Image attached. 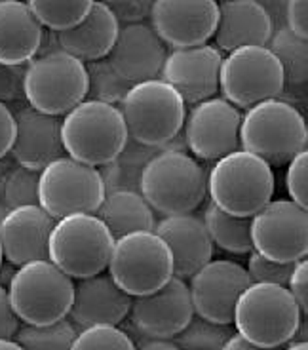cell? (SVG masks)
Masks as SVG:
<instances>
[{"instance_id": "4dcf8cb0", "label": "cell", "mask_w": 308, "mask_h": 350, "mask_svg": "<svg viewBox=\"0 0 308 350\" xmlns=\"http://www.w3.org/2000/svg\"><path fill=\"white\" fill-rule=\"evenodd\" d=\"M79 327L69 316L53 320L48 324H25L21 322L16 332V339L21 349L31 350H63L71 349Z\"/></svg>"}, {"instance_id": "f1b7e54d", "label": "cell", "mask_w": 308, "mask_h": 350, "mask_svg": "<svg viewBox=\"0 0 308 350\" xmlns=\"http://www.w3.org/2000/svg\"><path fill=\"white\" fill-rule=\"evenodd\" d=\"M204 223L212 237L213 244L221 250L234 255H246L253 250L251 234H249V219L242 215H232L229 211L221 210L213 202H208L202 213Z\"/></svg>"}, {"instance_id": "2e32d148", "label": "cell", "mask_w": 308, "mask_h": 350, "mask_svg": "<svg viewBox=\"0 0 308 350\" xmlns=\"http://www.w3.org/2000/svg\"><path fill=\"white\" fill-rule=\"evenodd\" d=\"M193 314L194 308L188 284L173 274L158 289L132 297L128 318L132 329L139 335L173 339L193 318Z\"/></svg>"}, {"instance_id": "5b68a950", "label": "cell", "mask_w": 308, "mask_h": 350, "mask_svg": "<svg viewBox=\"0 0 308 350\" xmlns=\"http://www.w3.org/2000/svg\"><path fill=\"white\" fill-rule=\"evenodd\" d=\"M126 139L128 128L116 105L86 97L63 114V149L79 162L103 166L120 152Z\"/></svg>"}, {"instance_id": "f6af8a7d", "label": "cell", "mask_w": 308, "mask_h": 350, "mask_svg": "<svg viewBox=\"0 0 308 350\" xmlns=\"http://www.w3.org/2000/svg\"><path fill=\"white\" fill-rule=\"evenodd\" d=\"M141 339L135 342V347L141 350H177V342L169 337H154V335H139Z\"/></svg>"}, {"instance_id": "5bb4252c", "label": "cell", "mask_w": 308, "mask_h": 350, "mask_svg": "<svg viewBox=\"0 0 308 350\" xmlns=\"http://www.w3.org/2000/svg\"><path fill=\"white\" fill-rule=\"evenodd\" d=\"M242 111L225 97H208L191 105L183 122V139L194 158L213 162L240 149Z\"/></svg>"}, {"instance_id": "f35d334b", "label": "cell", "mask_w": 308, "mask_h": 350, "mask_svg": "<svg viewBox=\"0 0 308 350\" xmlns=\"http://www.w3.org/2000/svg\"><path fill=\"white\" fill-rule=\"evenodd\" d=\"M118 19V23L147 21L154 0H101Z\"/></svg>"}, {"instance_id": "cb8c5ba5", "label": "cell", "mask_w": 308, "mask_h": 350, "mask_svg": "<svg viewBox=\"0 0 308 350\" xmlns=\"http://www.w3.org/2000/svg\"><path fill=\"white\" fill-rule=\"evenodd\" d=\"M120 23L101 0H94L88 14L79 23L52 31L53 46L72 53L80 62H94L107 57L118 35Z\"/></svg>"}, {"instance_id": "1f68e13d", "label": "cell", "mask_w": 308, "mask_h": 350, "mask_svg": "<svg viewBox=\"0 0 308 350\" xmlns=\"http://www.w3.org/2000/svg\"><path fill=\"white\" fill-rule=\"evenodd\" d=\"M86 75H88V99L111 103V105H120L122 99L132 88V82L124 79L122 75L116 70L109 57L86 62Z\"/></svg>"}, {"instance_id": "ac0fdd59", "label": "cell", "mask_w": 308, "mask_h": 350, "mask_svg": "<svg viewBox=\"0 0 308 350\" xmlns=\"http://www.w3.org/2000/svg\"><path fill=\"white\" fill-rule=\"evenodd\" d=\"M219 18L217 0H154L150 25L169 48L206 44Z\"/></svg>"}, {"instance_id": "7dc6e473", "label": "cell", "mask_w": 308, "mask_h": 350, "mask_svg": "<svg viewBox=\"0 0 308 350\" xmlns=\"http://www.w3.org/2000/svg\"><path fill=\"white\" fill-rule=\"evenodd\" d=\"M16 265L10 261H4L0 262V286H4V288H8L10 280H12V276H14V272H16Z\"/></svg>"}, {"instance_id": "681fc988", "label": "cell", "mask_w": 308, "mask_h": 350, "mask_svg": "<svg viewBox=\"0 0 308 350\" xmlns=\"http://www.w3.org/2000/svg\"><path fill=\"white\" fill-rule=\"evenodd\" d=\"M8 206H6V202H4V198L0 196V223H2V219L6 217V213H8Z\"/></svg>"}, {"instance_id": "277c9868", "label": "cell", "mask_w": 308, "mask_h": 350, "mask_svg": "<svg viewBox=\"0 0 308 350\" xmlns=\"http://www.w3.org/2000/svg\"><path fill=\"white\" fill-rule=\"evenodd\" d=\"M206 189L210 202L232 215L251 217L274 194L272 166L246 149L213 160Z\"/></svg>"}, {"instance_id": "7402d4cb", "label": "cell", "mask_w": 308, "mask_h": 350, "mask_svg": "<svg viewBox=\"0 0 308 350\" xmlns=\"http://www.w3.org/2000/svg\"><path fill=\"white\" fill-rule=\"evenodd\" d=\"M154 232L167 244L173 257V274L183 280H188L215 252L204 219L193 211L164 215L156 221Z\"/></svg>"}, {"instance_id": "ffe728a7", "label": "cell", "mask_w": 308, "mask_h": 350, "mask_svg": "<svg viewBox=\"0 0 308 350\" xmlns=\"http://www.w3.org/2000/svg\"><path fill=\"white\" fill-rule=\"evenodd\" d=\"M53 225L55 219L40 204H25L8 210L0 223L4 259L16 267L35 259H46Z\"/></svg>"}, {"instance_id": "8fae6325", "label": "cell", "mask_w": 308, "mask_h": 350, "mask_svg": "<svg viewBox=\"0 0 308 350\" xmlns=\"http://www.w3.org/2000/svg\"><path fill=\"white\" fill-rule=\"evenodd\" d=\"M285 88L283 70L268 46L247 44L223 57L219 92L238 109H247L263 99L278 97Z\"/></svg>"}, {"instance_id": "9c48e42d", "label": "cell", "mask_w": 308, "mask_h": 350, "mask_svg": "<svg viewBox=\"0 0 308 350\" xmlns=\"http://www.w3.org/2000/svg\"><path fill=\"white\" fill-rule=\"evenodd\" d=\"M86 65L72 53L53 48L25 65L23 96L29 105L42 113L63 116L86 99Z\"/></svg>"}, {"instance_id": "d6a6232c", "label": "cell", "mask_w": 308, "mask_h": 350, "mask_svg": "<svg viewBox=\"0 0 308 350\" xmlns=\"http://www.w3.org/2000/svg\"><path fill=\"white\" fill-rule=\"evenodd\" d=\"M27 6L50 31H61L79 23L88 14L94 0H25Z\"/></svg>"}, {"instance_id": "f546056e", "label": "cell", "mask_w": 308, "mask_h": 350, "mask_svg": "<svg viewBox=\"0 0 308 350\" xmlns=\"http://www.w3.org/2000/svg\"><path fill=\"white\" fill-rule=\"evenodd\" d=\"M266 46L282 65L285 84L291 86L307 84L308 44L305 38L291 33L288 25H280L278 29H274Z\"/></svg>"}, {"instance_id": "b9f144b4", "label": "cell", "mask_w": 308, "mask_h": 350, "mask_svg": "<svg viewBox=\"0 0 308 350\" xmlns=\"http://www.w3.org/2000/svg\"><path fill=\"white\" fill-rule=\"evenodd\" d=\"M285 14V25L290 27L291 33L300 38H308V0H285L283 6Z\"/></svg>"}, {"instance_id": "9a60e30c", "label": "cell", "mask_w": 308, "mask_h": 350, "mask_svg": "<svg viewBox=\"0 0 308 350\" xmlns=\"http://www.w3.org/2000/svg\"><path fill=\"white\" fill-rule=\"evenodd\" d=\"M251 284L246 267L230 259H210L188 278L194 314L232 324L238 295Z\"/></svg>"}, {"instance_id": "4316f807", "label": "cell", "mask_w": 308, "mask_h": 350, "mask_svg": "<svg viewBox=\"0 0 308 350\" xmlns=\"http://www.w3.org/2000/svg\"><path fill=\"white\" fill-rule=\"evenodd\" d=\"M96 215L105 223L115 238L132 230H154L156 217L149 202L139 191L118 189L109 191L96 210Z\"/></svg>"}, {"instance_id": "484cf974", "label": "cell", "mask_w": 308, "mask_h": 350, "mask_svg": "<svg viewBox=\"0 0 308 350\" xmlns=\"http://www.w3.org/2000/svg\"><path fill=\"white\" fill-rule=\"evenodd\" d=\"M44 33L25 0H0V63L31 62L42 50Z\"/></svg>"}, {"instance_id": "7a4b0ae2", "label": "cell", "mask_w": 308, "mask_h": 350, "mask_svg": "<svg viewBox=\"0 0 308 350\" xmlns=\"http://www.w3.org/2000/svg\"><path fill=\"white\" fill-rule=\"evenodd\" d=\"M307 145V120L290 101L270 97L247 107L242 114L240 147L261 157L270 166H285Z\"/></svg>"}, {"instance_id": "4fadbf2b", "label": "cell", "mask_w": 308, "mask_h": 350, "mask_svg": "<svg viewBox=\"0 0 308 350\" xmlns=\"http://www.w3.org/2000/svg\"><path fill=\"white\" fill-rule=\"evenodd\" d=\"M249 234L253 250L268 259L295 262L308 254L307 208L291 198L264 204L249 219Z\"/></svg>"}, {"instance_id": "3957f363", "label": "cell", "mask_w": 308, "mask_h": 350, "mask_svg": "<svg viewBox=\"0 0 308 350\" xmlns=\"http://www.w3.org/2000/svg\"><path fill=\"white\" fill-rule=\"evenodd\" d=\"M300 320V308L288 286L251 282L236 299L232 324L255 349L282 347L293 337Z\"/></svg>"}, {"instance_id": "30bf717a", "label": "cell", "mask_w": 308, "mask_h": 350, "mask_svg": "<svg viewBox=\"0 0 308 350\" xmlns=\"http://www.w3.org/2000/svg\"><path fill=\"white\" fill-rule=\"evenodd\" d=\"M107 272L132 297L145 295L173 276V257L154 230H132L115 238Z\"/></svg>"}, {"instance_id": "d6986e66", "label": "cell", "mask_w": 308, "mask_h": 350, "mask_svg": "<svg viewBox=\"0 0 308 350\" xmlns=\"http://www.w3.org/2000/svg\"><path fill=\"white\" fill-rule=\"evenodd\" d=\"M167 46L147 21L124 23L109 52V62L132 84L158 79L166 62Z\"/></svg>"}, {"instance_id": "6da1fadb", "label": "cell", "mask_w": 308, "mask_h": 350, "mask_svg": "<svg viewBox=\"0 0 308 350\" xmlns=\"http://www.w3.org/2000/svg\"><path fill=\"white\" fill-rule=\"evenodd\" d=\"M206 167L186 150L169 143L147 162L141 174L139 193L162 215L198 210L208 198Z\"/></svg>"}, {"instance_id": "83f0119b", "label": "cell", "mask_w": 308, "mask_h": 350, "mask_svg": "<svg viewBox=\"0 0 308 350\" xmlns=\"http://www.w3.org/2000/svg\"><path fill=\"white\" fill-rule=\"evenodd\" d=\"M164 147L145 145L141 141L133 139V137L128 135V139L124 143L120 152L111 162L99 166V174H101V179H103V185H105V193L118 191V189L139 191L141 174L145 166H147V162Z\"/></svg>"}, {"instance_id": "ee69618b", "label": "cell", "mask_w": 308, "mask_h": 350, "mask_svg": "<svg viewBox=\"0 0 308 350\" xmlns=\"http://www.w3.org/2000/svg\"><path fill=\"white\" fill-rule=\"evenodd\" d=\"M16 137V118L6 103L0 101V158L10 154L12 143Z\"/></svg>"}, {"instance_id": "d590c367", "label": "cell", "mask_w": 308, "mask_h": 350, "mask_svg": "<svg viewBox=\"0 0 308 350\" xmlns=\"http://www.w3.org/2000/svg\"><path fill=\"white\" fill-rule=\"evenodd\" d=\"M71 349H135L130 333L116 324H92L80 327Z\"/></svg>"}, {"instance_id": "52a82bcc", "label": "cell", "mask_w": 308, "mask_h": 350, "mask_svg": "<svg viewBox=\"0 0 308 350\" xmlns=\"http://www.w3.org/2000/svg\"><path fill=\"white\" fill-rule=\"evenodd\" d=\"M115 237L96 213L79 211L55 219L48 259L72 280L107 271Z\"/></svg>"}, {"instance_id": "74e56055", "label": "cell", "mask_w": 308, "mask_h": 350, "mask_svg": "<svg viewBox=\"0 0 308 350\" xmlns=\"http://www.w3.org/2000/svg\"><path fill=\"white\" fill-rule=\"evenodd\" d=\"M285 189L290 198L300 208L308 206V149L299 150L288 162L285 174Z\"/></svg>"}, {"instance_id": "ab89813d", "label": "cell", "mask_w": 308, "mask_h": 350, "mask_svg": "<svg viewBox=\"0 0 308 350\" xmlns=\"http://www.w3.org/2000/svg\"><path fill=\"white\" fill-rule=\"evenodd\" d=\"M27 65V63H25ZM25 65L0 63V101H14L23 94V72Z\"/></svg>"}, {"instance_id": "c3c4849f", "label": "cell", "mask_w": 308, "mask_h": 350, "mask_svg": "<svg viewBox=\"0 0 308 350\" xmlns=\"http://www.w3.org/2000/svg\"><path fill=\"white\" fill-rule=\"evenodd\" d=\"M0 349H21L16 337H0Z\"/></svg>"}, {"instance_id": "7bdbcfd3", "label": "cell", "mask_w": 308, "mask_h": 350, "mask_svg": "<svg viewBox=\"0 0 308 350\" xmlns=\"http://www.w3.org/2000/svg\"><path fill=\"white\" fill-rule=\"evenodd\" d=\"M19 324L21 322L10 303L8 288L0 286V337H16Z\"/></svg>"}, {"instance_id": "f907efd6", "label": "cell", "mask_w": 308, "mask_h": 350, "mask_svg": "<svg viewBox=\"0 0 308 350\" xmlns=\"http://www.w3.org/2000/svg\"><path fill=\"white\" fill-rule=\"evenodd\" d=\"M4 261V254H2V244H0V262Z\"/></svg>"}, {"instance_id": "7c38bea8", "label": "cell", "mask_w": 308, "mask_h": 350, "mask_svg": "<svg viewBox=\"0 0 308 350\" xmlns=\"http://www.w3.org/2000/svg\"><path fill=\"white\" fill-rule=\"evenodd\" d=\"M103 196L105 185L99 167L61 154L40 170L38 204L53 219L79 211L96 213Z\"/></svg>"}, {"instance_id": "e575fe53", "label": "cell", "mask_w": 308, "mask_h": 350, "mask_svg": "<svg viewBox=\"0 0 308 350\" xmlns=\"http://www.w3.org/2000/svg\"><path fill=\"white\" fill-rule=\"evenodd\" d=\"M38 177H40V170H33L14 162L2 187V198L10 210L25 204H38Z\"/></svg>"}, {"instance_id": "44dd1931", "label": "cell", "mask_w": 308, "mask_h": 350, "mask_svg": "<svg viewBox=\"0 0 308 350\" xmlns=\"http://www.w3.org/2000/svg\"><path fill=\"white\" fill-rule=\"evenodd\" d=\"M132 306V295L126 293L109 272L76 278L69 318L76 327L92 324H122Z\"/></svg>"}, {"instance_id": "836d02e7", "label": "cell", "mask_w": 308, "mask_h": 350, "mask_svg": "<svg viewBox=\"0 0 308 350\" xmlns=\"http://www.w3.org/2000/svg\"><path fill=\"white\" fill-rule=\"evenodd\" d=\"M234 332L230 324H219L206 320L202 316L193 314V318L186 322V325L173 337L179 349H213L221 350L223 342Z\"/></svg>"}, {"instance_id": "d4e9b609", "label": "cell", "mask_w": 308, "mask_h": 350, "mask_svg": "<svg viewBox=\"0 0 308 350\" xmlns=\"http://www.w3.org/2000/svg\"><path fill=\"white\" fill-rule=\"evenodd\" d=\"M274 31V21L259 0L219 2L215 27V46L221 52H232L240 46H266Z\"/></svg>"}, {"instance_id": "bcb514c9", "label": "cell", "mask_w": 308, "mask_h": 350, "mask_svg": "<svg viewBox=\"0 0 308 350\" xmlns=\"http://www.w3.org/2000/svg\"><path fill=\"white\" fill-rule=\"evenodd\" d=\"M255 349V345L251 341H247L242 333H238L236 329L230 333V337L223 342V350H249Z\"/></svg>"}, {"instance_id": "8992f818", "label": "cell", "mask_w": 308, "mask_h": 350, "mask_svg": "<svg viewBox=\"0 0 308 350\" xmlns=\"http://www.w3.org/2000/svg\"><path fill=\"white\" fill-rule=\"evenodd\" d=\"M128 135L145 145L164 147L183 130L186 103L162 79L135 82L118 105Z\"/></svg>"}, {"instance_id": "816d5d0a", "label": "cell", "mask_w": 308, "mask_h": 350, "mask_svg": "<svg viewBox=\"0 0 308 350\" xmlns=\"http://www.w3.org/2000/svg\"><path fill=\"white\" fill-rule=\"evenodd\" d=\"M217 2H225V0H217Z\"/></svg>"}, {"instance_id": "603a6c76", "label": "cell", "mask_w": 308, "mask_h": 350, "mask_svg": "<svg viewBox=\"0 0 308 350\" xmlns=\"http://www.w3.org/2000/svg\"><path fill=\"white\" fill-rule=\"evenodd\" d=\"M14 118L16 137L10 149L14 162L33 170H42L48 162L65 152L59 116L27 105L16 111Z\"/></svg>"}, {"instance_id": "60d3db41", "label": "cell", "mask_w": 308, "mask_h": 350, "mask_svg": "<svg viewBox=\"0 0 308 350\" xmlns=\"http://www.w3.org/2000/svg\"><path fill=\"white\" fill-rule=\"evenodd\" d=\"M288 289L293 295V299L297 301L300 312L307 314L308 312V261L307 257H303L299 261L293 262L291 269L290 280H288Z\"/></svg>"}, {"instance_id": "e0dca14e", "label": "cell", "mask_w": 308, "mask_h": 350, "mask_svg": "<svg viewBox=\"0 0 308 350\" xmlns=\"http://www.w3.org/2000/svg\"><path fill=\"white\" fill-rule=\"evenodd\" d=\"M221 62L223 52L215 44L171 48L158 79L176 88L186 105H194L219 92Z\"/></svg>"}, {"instance_id": "8d00e7d4", "label": "cell", "mask_w": 308, "mask_h": 350, "mask_svg": "<svg viewBox=\"0 0 308 350\" xmlns=\"http://www.w3.org/2000/svg\"><path fill=\"white\" fill-rule=\"evenodd\" d=\"M291 269H293V262L274 261L255 250L249 252L246 267L251 282H272V284H282V286H285L290 280Z\"/></svg>"}, {"instance_id": "ba28073f", "label": "cell", "mask_w": 308, "mask_h": 350, "mask_svg": "<svg viewBox=\"0 0 308 350\" xmlns=\"http://www.w3.org/2000/svg\"><path fill=\"white\" fill-rule=\"evenodd\" d=\"M74 282L69 274L46 259L19 265L8 284L10 303L19 322L48 324L69 314Z\"/></svg>"}]
</instances>
